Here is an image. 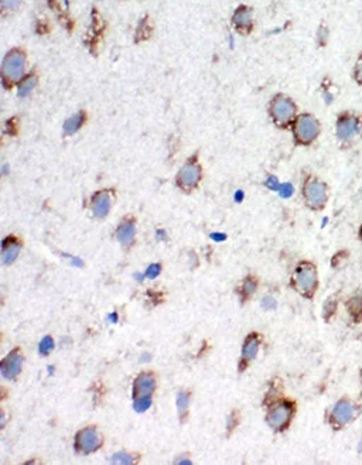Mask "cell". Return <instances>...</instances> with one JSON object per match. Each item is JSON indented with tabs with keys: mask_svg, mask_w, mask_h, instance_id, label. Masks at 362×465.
<instances>
[{
	"mask_svg": "<svg viewBox=\"0 0 362 465\" xmlns=\"http://www.w3.org/2000/svg\"><path fill=\"white\" fill-rule=\"evenodd\" d=\"M361 379H362V370H361Z\"/></svg>",
	"mask_w": 362,
	"mask_h": 465,
	"instance_id": "cell-39",
	"label": "cell"
},
{
	"mask_svg": "<svg viewBox=\"0 0 362 465\" xmlns=\"http://www.w3.org/2000/svg\"><path fill=\"white\" fill-rule=\"evenodd\" d=\"M358 407L348 397H342L334 404L330 413V426L334 430H341L357 417Z\"/></svg>",
	"mask_w": 362,
	"mask_h": 465,
	"instance_id": "cell-7",
	"label": "cell"
},
{
	"mask_svg": "<svg viewBox=\"0 0 362 465\" xmlns=\"http://www.w3.org/2000/svg\"><path fill=\"white\" fill-rule=\"evenodd\" d=\"M335 136L342 146L362 139V113L352 110L341 112L335 120Z\"/></svg>",
	"mask_w": 362,
	"mask_h": 465,
	"instance_id": "cell-1",
	"label": "cell"
},
{
	"mask_svg": "<svg viewBox=\"0 0 362 465\" xmlns=\"http://www.w3.org/2000/svg\"><path fill=\"white\" fill-rule=\"evenodd\" d=\"M360 236H361V239H362V228H361V235H360Z\"/></svg>",
	"mask_w": 362,
	"mask_h": 465,
	"instance_id": "cell-38",
	"label": "cell"
},
{
	"mask_svg": "<svg viewBox=\"0 0 362 465\" xmlns=\"http://www.w3.org/2000/svg\"><path fill=\"white\" fill-rule=\"evenodd\" d=\"M269 113L275 125L279 127H288L297 117V106L290 96L277 94L270 101Z\"/></svg>",
	"mask_w": 362,
	"mask_h": 465,
	"instance_id": "cell-2",
	"label": "cell"
},
{
	"mask_svg": "<svg viewBox=\"0 0 362 465\" xmlns=\"http://www.w3.org/2000/svg\"><path fill=\"white\" fill-rule=\"evenodd\" d=\"M293 136L296 144L300 146H309L320 136L321 125L320 120L311 113H301L297 115L294 122L291 123Z\"/></svg>",
	"mask_w": 362,
	"mask_h": 465,
	"instance_id": "cell-3",
	"label": "cell"
},
{
	"mask_svg": "<svg viewBox=\"0 0 362 465\" xmlns=\"http://www.w3.org/2000/svg\"><path fill=\"white\" fill-rule=\"evenodd\" d=\"M259 337L256 334H252L246 338L245 344L242 347V357H241V370L245 369V366L256 358L257 352H259Z\"/></svg>",
	"mask_w": 362,
	"mask_h": 465,
	"instance_id": "cell-14",
	"label": "cell"
},
{
	"mask_svg": "<svg viewBox=\"0 0 362 465\" xmlns=\"http://www.w3.org/2000/svg\"><path fill=\"white\" fill-rule=\"evenodd\" d=\"M112 463L115 464H132L133 463V457L128 453H116L110 458Z\"/></svg>",
	"mask_w": 362,
	"mask_h": 465,
	"instance_id": "cell-26",
	"label": "cell"
},
{
	"mask_svg": "<svg viewBox=\"0 0 362 465\" xmlns=\"http://www.w3.org/2000/svg\"><path fill=\"white\" fill-rule=\"evenodd\" d=\"M347 310H348L350 316H351V318L355 322L362 321V293L354 294L347 301Z\"/></svg>",
	"mask_w": 362,
	"mask_h": 465,
	"instance_id": "cell-18",
	"label": "cell"
},
{
	"mask_svg": "<svg viewBox=\"0 0 362 465\" xmlns=\"http://www.w3.org/2000/svg\"><path fill=\"white\" fill-rule=\"evenodd\" d=\"M38 349H40V354H41V355L50 354L54 349V339L51 338V337H44V338L41 339V342H40V345H38Z\"/></svg>",
	"mask_w": 362,
	"mask_h": 465,
	"instance_id": "cell-25",
	"label": "cell"
},
{
	"mask_svg": "<svg viewBox=\"0 0 362 465\" xmlns=\"http://www.w3.org/2000/svg\"><path fill=\"white\" fill-rule=\"evenodd\" d=\"M156 391V378L149 373L143 372L135 379L133 383V397H143V396H151V393Z\"/></svg>",
	"mask_w": 362,
	"mask_h": 465,
	"instance_id": "cell-11",
	"label": "cell"
},
{
	"mask_svg": "<svg viewBox=\"0 0 362 465\" xmlns=\"http://www.w3.org/2000/svg\"><path fill=\"white\" fill-rule=\"evenodd\" d=\"M36 84H37V78L36 76H29L27 79H24L20 84V86H19V95L23 96V98L30 95L32 91H34V88H36Z\"/></svg>",
	"mask_w": 362,
	"mask_h": 465,
	"instance_id": "cell-21",
	"label": "cell"
},
{
	"mask_svg": "<svg viewBox=\"0 0 362 465\" xmlns=\"http://www.w3.org/2000/svg\"><path fill=\"white\" fill-rule=\"evenodd\" d=\"M102 447V438L95 427H85L75 435V450L82 454L95 453Z\"/></svg>",
	"mask_w": 362,
	"mask_h": 465,
	"instance_id": "cell-8",
	"label": "cell"
},
{
	"mask_svg": "<svg viewBox=\"0 0 362 465\" xmlns=\"http://www.w3.org/2000/svg\"><path fill=\"white\" fill-rule=\"evenodd\" d=\"M84 122H85V113L84 112H78L76 115L70 117L64 125L65 136H71V135L76 133L81 129V126L84 125Z\"/></svg>",
	"mask_w": 362,
	"mask_h": 465,
	"instance_id": "cell-19",
	"label": "cell"
},
{
	"mask_svg": "<svg viewBox=\"0 0 362 465\" xmlns=\"http://www.w3.org/2000/svg\"><path fill=\"white\" fill-rule=\"evenodd\" d=\"M150 358V355H147V354H145V355H143V357H142V362H143V360H146V359H149Z\"/></svg>",
	"mask_w": 362,
	"mask_h": 465,
	"instance_id": "cell-36",
	"label": "cell"
},
{
	"mask_svg": "<svg viewBox=\"0 0 362 465\" xmlns=\"http://www.w3.org/2000/svg\"><path fill=\"white\" fill-rule=\"evenodd\" d=\"M20 249H22V245L19 241H16L13 236L6 238L3 243H1V260L3 264H11L17 256L20 253Z\"/></svg>",
	"mask_w": 362,
	"mask_h": 465,
	"instance_id": "cell-15",
	"label": "cell"
},
{
	"mask_svg": "<svg viewBox=\"0 0 362 465\" xmlns=\"http://www.w3.org/2000/svg\"><path fill=\"white\" fill-rule=\"evenodd\" d=\"M26 70V55L23 51L14 48L7 54L1 64V76L4 85H13L20 81Z\"/></svg>",
	"mask_w": 362,
	"mask_h": 465,
	"instance_id": "cell-6",
	"label": "cell"
},
{
	"mask_svg": "<svg viewBox=\"0 0 362 465\" xmlns=\"http://www.w3.org/2000/svg\"><path fill=\"white\" fill-rule=\"evenodd\" d=\"M279 192H280V197H283V198H288L291 195V192H293V187H291V184H289V182H285V184H282L280 185V188H279Z\"/></svg>",
	"mask_w": 362,
	"mask_h": 465,
	"instance_id": "cell-31",
	"label": "cell"
},
{
	"mask_svg": "<svg viewBox=\"0 0 362 465\" xmlns=\"http://www.w3.org/2000/svg\"><path fill=\"white\" fill-rule=\"evenodd\" d=\"M201 176H203V171H201L200 164L195 160H190L179 171L177 184L180 185L182 190L191 191L198 185V182L201 180Z\"/></svg>",
	"mask_w": 362,
	"mask_h": 465,
	"instance_id": "cell-10",
	"label": "cell"
},
{
	"mask_svg": "<svg viewBox=\"0 0 362 465\" xmlns=\"http://www.w3.org/2000/svg\"><path fill=\"white\" fill-rule=\"evenodd\" d=\"M211 238H213L214 241H225V239H226V235H224V233H213Z\"/></svg>",
	"mask_w": 362,
	"mask_h": 465,
	"instance_id": "cell-33",
	"label": "cell"
},
{
	"mask_svg": "<svg viewBox=\"0 0 362 465\" xmlns=\"http://www.w3.org/2000/svg\"><path fill=\"white\" fill-rule=\"evenodd\" d=\"M234 24L235 27L241 33L251 32L252 29V10L246 6H241L239 9H236L234 14Z\"/></svg>",
	"mask_w": 362,
	"mask_h": 465,
	"instance_id": "cell-16",
	"label": "cell"
},
{
	"mask_svg": "<svg viewBox=\"0 0 362 465\" xmlns=\"http://www.w3.org/2000/svg\"><path fill=\"white\" fill-rule=\"evenodd\" d=\"M235 200L238 202H241L244 200V192L242 191H236V194H235Z\"/></svg>",
	"mask_w": 362,
	"mask_h": 465,
	"instance_id": "cell-34",
	"label": "cell"
},
{
	"mask_svg": "<svg viewBox=\"0 0 362 465\" xmlns=\"http://www.w3.org/2000/svg\"><path fill=\"white\" fill-rule=\"evenodd\" d=\"M109 321H110V322H116L117 321V314L116 313H113V314H110V316H109Z\"/></svg>",
	"mask_w": 362,
	"mask_h": 465,
	"instance_id": "cell-35",
	"label": "cell"
},
{
	"mask_svg": "<svg viewBox=\"0 0 362 465\" xmlns=\"http://www.w3.org/2000/svg\"><path fill=\"white\" fill-rule=\"evenodd\" d=\"M293 413H294V407L291 403H279L267 413V424L276 431H282L289 426L293 417Z\"/></svg>",
	"mask_w": 362,
	"mask_h": 465,
	"instance_id": "cell-9",
	"label": "cell"
},
{
	"mask_svg": "<svg viewBox=\"0 0 362 465\" xmlns=\"http://www.w3.org/2000/svg\"><path fill=\"white\" fill-rule=\"evenodd\" d=\"M256 287H257V285H256L255 280L249 277V279H246L245 283H244V286H242L241 293H242L245 297H251L256 291Z\"/></svg>",
	"mask_w": 362,
	"mask_h": 465,
	"instance_id": "cell-24",
	"label": "cell"
},
{
	"mask_svg": "<svg viewBox=\"0 0 362 465\" xmlns=\"http://www.w3.org/2000/svg\"><path fill=\"white\" fill-rule=\"evenodd\" d=\"M135 277L138 279V282H142V280H143V276H142V275H136Z\"/></svg>",
	"mask_w": 362,
	"mask_h": 465,
	"instance_id": "cell-37",
	"label": "cell"
},
{
	"mask_svg": "<svg viewBox=\"0 0 362 465\" xmlns=\"http://www.w3.org/2000/svg\"><path fill=\"white\" fill-rule=\"evenodd\" d=\"M294 287L303 296L311 297L319 287L317 267L310 262H301L294 272Z\"/></svg>",
	"mask_w": 362,
	"mask_h": 465,
	"instance_id": "cell-4",
	"label": "cell"
},
{
	"mask_svg": "<svg viewBox=\"0 0 362 465\" xmlns=\"http://www.w3.org/2000/svg\"><path fill=\"white\" fill-rule=\"evenodd\" d=\"M352 78L357 84L362 86V51L358 55L357 61L354 64V68H352Z\"/></svg>",
	"mask_w": 362,
	"mask_h": 465,
	"instance_id": "cell-23",
	"label": "cell"
},
{
	"mask_svg": "<svg viewBox=\"0 0 362 465\" xmlns=\"http://www.w3.org/2000/svg\"><path fill=\"white\" fill-rule=\"evenodd\" d=\"M135 235H136V225L132 219H126L119 225L116 231V239L123 246H129L135 241Z\"/></svg>",
	"mask_w": 362,
	"mask_h": 465,
	"instance_id": "cell-17",
	"label": "cell"
},
{
	"mask_svg": "<svg viewBox=\"0 0 362 465\" xmlns=\"http://www.w3.org/2000/svg\"><path fill=\"white\" fill-rule=\"evenodd\" d=\"M160 270H161V266H160V264H150L149 267H147V270H146V273H145V276H146L147 279H156V277L160 275Z\"/></svg>",
	"mask_w": 362,
	"mask_h": 465,
	"instance_id": "cell-28",
	"label": "cell"
},
{
	"mask_svg": "<svg viewBox=\"0 0 362 465\" xmlns=\"http://www.w3.org/2000/svg\"><path fill=\"white\" fill-rule=\"evenodd\" d=\"M276 306H277L276 300H275L272 296H267L262 300V307H263L265 310H275Z\"/></svg>",
	"mask_w": 362,
	"mask_h": 465,
	"instance_id": "cell-30",
	"label": "cell"
},
{
	"mask_svg": "<svg viewBox=\"0 0 362 465\" xmlns=\"http://www.w3.org/2000/svg\"><path fill=\"white\" fill-rule=\"evenodd\" d=\"M151 406V396H143V397H138L135 399L133 403V407L138 413H145L147 412Z\"/></svg>",
	"mask_w": 362,
	"mask_h": 465,
	"instance_id": "cell-22",
	"label": "cell"
},
{
	"mask_svg": "<svg viewBox=\"0 0 362 465\" xmlns=\"http://www.w3.org/2000/svg\"><path fill=\"white\" fill-rule=\"evenodd\" d=\"M328 36H330L328 29H327L324 24H321L320 29L317 30V42L320 44V47H324V45L327 44V41H328Z\"/></svg>",
	"mask_w": 362,
	"mask_h": 465,
	"instance_id": "cell-27",
	"label": "cell"
},
{
	"mask_svg": "<svg viewBox=\"0 0 362 465\" xmlns=\"http://www.w3.org/2000/svg\"><path fill=\"white\" fill-rule=\"evenodd\" d=\"M112 207L110 195L107 191H99L92 197V212L96 218H105Z\"/></svg>",
	"mask_w": 362,
	"mask_h": 465,
	"instance_id": "cell-13",
	"label": "cell"
},
{
	"mask_svg": "<svg viewBox=\"0 0 362 465\" xmlns=\"http://www.w3.org/2000/svg\"><path fill=\"white\" fill-rule=\"evenodd\" d=\"M280 185H282V184H280V182L277 181L276 177H269V179H267V181H266V187H267V188H269V190H272V191H279V188H280Z\"/></svg>",
	"mask_w": 362,
	"mask_h": 465,
	"instance_id": "cell-32",
	"label": "cell"
},
{
	"mask_svg": "<svg viewBox=\"0 0 362 465\" xmlns=\"http://www.w3.org/2000/svg\"><path fill=\"white\" fill-rule=\"evenodd\" d=\"M303 197L309 208L314 211H320L326 207V204L328 201V185L316 177H310L309 180L304 182Z\"/></svg>",
	"mask_w": 362,
	"mask_h": 465,
	"instance_id": "cell-5",
	"label": "cell"
},
{
	"mask_svg": "<svg viewBox=\"0 0 362 465\" xmlns=\"http://www.w3.org/2000/svg\"><path fill=\"white\" fill-rule=\"evenodd\" d=\"M22 365L23 357L20 355V352L16 349V351H13L11 354H9V355L3 359V362H1L0 370H1L3 378H6V379H14V378L20 373Z\"/></svg>",
	"mask_w": 362,
	"mask_h": 465,
	"instance_id": "cell-12",
	"label": "cell"
},
{
	"mask_svg": "<svg viewBox=\"0 0 362 465\" xmlns=\"http://www.w3.org/2000/svg\"><path fill=\"white\" fill-rule=\"evenodd\" d=\"M188 406H190V393L185 391L179 392L177 394V410L180 419H184L185 414L188 412Z\"/></svg>",
	"mask_w": 362,
	"mask_h": 465,
	"instance_id": "cell-20",
	"label": "cell"
},
{
	"mask_svg": "<svg viewBox=\"0 0 362 465\" xmlns=\"http://www.w3.org/2000/svg\"><path fill=\"white\" fill-rule=\"evenodd\" d=\"M22 0H1V9L3 10H14L19 7Z\"/></svg>",
	"mask_w": 362,
	"mask_h": 465,
	"instance_id": "cell-29",
	"label": "cell"
}]
</instances>
